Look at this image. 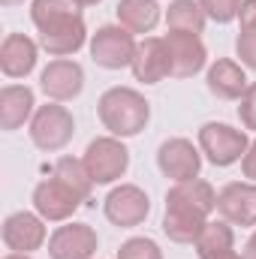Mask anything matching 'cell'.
Segmentation results:
<instances>
[{
    "mask_svg": "<svg viewBox=\"0 0 256 259\" xmlns=\"http://www.w3.org/2000/svg\"><path fill=\"white\" fill-rule=\"evenodd\" d=\"M214 211H217V190L208 181L202 178L178 181L166 190L163 232L175 244H193Z\"/></svg>",
    "mask_w": 256,
    "mask_h": 259,
    "instance_id": "obj_1",
    "label": "cell"
},
{
    "mask_svg": "<svg viewBox=\"0 0 256 259\" xmlns=\"http://www.w3.org/2000/svg\"><path fill=\"white\" fill-rule=\"evenodd\" d=\"M30 21L39 30V49L52 58H69L88 42V27L75 0H33Z\"/></svg>",
    "mask_w": 256,
    "mask_h": 259,
    "instance_id": "obj_2",
    "label": "cell"
},
{
    "mask_svg": "<svg viewBox=\"0 0 256 259\" xmlns=\"http://www.w3.org/2000/svg\"><path fill=\"white\" fill-rule=\"evenodd\" d=\"M100 124L118 139L139 136L151 121V103L133 88H109L97 103Z\"/></svg>",
    "mask_w": 256,
    "mask_h": 259,
    "instance_id": "obj_3",
    "label": "cell"
},
{
    "mask_svg": "<svg viewBox=\"0 0 256 259\" xmlns=\"http://www.w3.org/2000/svg\"><path fill=\"white\" fill-rule=\"evenodd\" d=\"M247 148H250V139H247L244 130L217 124V121H208V124L199 127V151L217 169H226V166L238 163L247 154Z\"/></svg>",
    "mask_w": 256,
    "mask_h": 259,
    "instance_id": "obj_4",
    "label": "cell"
},
{
    "mask_svg": "<svg viewBox=\"0 0 256 259\" xmlns=\"http://www.w3.org/2000/svg\"><path fill=\"white\" fill-rule=\"evenodd\" d=\"M72 136H75V118L66 106L46 103V106L36 109V115L30 121V142L39 151H49V154L64 151L72 142Z\"/></svg>",
    "mask_w": 256,
    "mask_h": 259,
    "instance_id": "obj_5",
    "label": "cell"
},
{
    "mask_svg": "<svg viewBox=\"0 0 256 259\" xmlns=\"http://www.w3.org/2000/svg\"><path fill=\"white\" fill-rule=\"evenodd\" d=\"M84 166L94 178V184H115L127 175L130 169V151L124 148V142L118 136H103L94 139L84 148Z\"/></svg>",
    "mask_w": 256,
    "mask_h": 259,
    "instance_id": "obj_6",
    "label": "cell"
},
{
    "mask_svg": "<svg viewBox=\"0 0 256 259\" xmlns=\"http://www.w3.org/2000/svg\"><path fill=\"white\" fill-rule=\"evenodd\" d=\"M91 58H94V64L103 66V69H124V66L133 64V58H136V49H139V42L133 39V33H130L127 27H121V24H103V27H97V33L91 36Z\"/></svg>",
    "mask_w": 256,
    "mask_h": 259,
    "instance_id": "obj_7",
    "label": "cell"
},
{
    "mask_svg": "<svg viewBox=\"0 0 256 259\" xmlns=\"http://www.w3.org/2000/svg\"><path fill=\"white\" fill-rule=\"evenodd\" d=\"M103 211H106V220L112 226L133 229V226H142L145 217L151 214V199L136 184H121V187H115L112 193L106 196Z\"/></svg>",
    "mask_w": 256,
    "mask_h": 259,
    "instance_id": "obj_8",
    "label": "cell"
},
{
    "mask_svg": "<svg viewBox=\"0 0 256 259\" xmlns=\"http://www.w3.org/2000/svg\"><path fill=\"white\" fill-rule=\"evenodd\" d=\"M157 166L166 178H172L175 184L178 181H190L199 178V169H202V151L193 145L190 139H166L160 148H157Z\"/></svg>",
    "mask_w": 256,
    "mask_h": 259,
    "instance_id": "obj_9",
    "label": "cell"
},
{
    "mask_svg": "<svg viewBox=\"0 0 256 259\" xmlns=\"http://www.w3.org/2000/svg\"><path fill=\"white\" fill-rule=\"evenodd\" d=\"M39 88L52 103H69L81 94L84 88V69L69 61V58H55L39 75Z\"/></svg>",
    "mask_w": 256,
    "mask_h": 259,
    "instance_id": "obj_10",
    "label": "cell"
},
{
    "mask_svg": "<svg viewBox=\"0 0 256 259\" xmlns=\"http://www.w3.org/2000/svg\"><path fill=\"white\" fill-rule=\"evenodd\" d=\"M169 46V58H172V78H193L196 72H202L208 64V49L202 42L199 33H181V30H169L166 36Z\"/></svg>",
    "mask_w": 256,
    "mask_h": 259,
    "instance_id": "obj_11",
    "label": "cell"
},
{
    "mask_svg": "<svg viewBox=\"0 0 256 259\" xmlns=\"http://www.w3.org/2000/svg\"><path fill=\"white\" fill-rule=\"evenodd\" d=\"M78 205H84V202L69 187H64L58 178H46L33 187V208L46 223H66Z\"/></svg>",
    "mask_w": 256,
    "mask_h": 259,
    "instance_id": "obj_12",
    "label": "cell"
},
{
    "mask_svg": "<svg viewBox=\"0 0 256 259\" xmlns=\"http://www.w3.org/2000/svg\"><path fill=\"white\" fill-rule=\"evenodd\" d=\"M133 78L142 84H160L163 78L172 75V58H169V46L163 36H145L136 49L133 58Z\"/></svg>",
    "mask_w": 256,
    "mask_h": 259,
    "instance_id": "obj_13",
    "label": "cell"
},
{
    "mask_svg": "<svg viewBox=\"0 0 256 259\" xmlns=\"http://www.w3.org/2000/svg\"><path fill=\"white\" fill-rule=\"evenodd\" d=\"M0 235L12 253H33L46 244V220L30 211H15L3 220Z\"/></svg>",
    "mask_w": 256,
    "mask_h": 259,
    "instance_id": "obj_14",
    "label": "cell"
},
{
    "mask_svg": "<svg viewBox=\"0 0 256 259\" xmlns=\"http://www.w3.org/2000/svg\"><path fill=\"white\" fill-rule=\"evenodd\" d=\"M97 229L88 223H64L49 238L52 259H94L97 253Z\"/></svg>",
    "mask_w": 256,
    "mask_h": 259,
    "instance_id": "obj_15",
    "label": "cell"
},
{
    "mask_svg": "<svg viewBox=\"0 0 256 259\" xmlns=\"http://www.w3.org/2000/svg\"><path fill=\"white\" fill-rule=\"evenodd\" d=\"M217 214L232 226H256V184L232 181L217 193Z\"/></svg>",
    "mask_w": 256,
    "mask_h": 259,
    "instance_id": "obj_16",
    "label": "cell"
},
{
    "mask_svg": "<svg viewBox=\"0 0 256 259\" xmlns=\"http://www.w3.org/2000/svg\"><path fill=\"white\" fill-rule=\"evenodd\" d=\"M39 46L24 33H6L0 42V69L6 78H27L36 66Z\"/></svg>",
    "mask_w": 256,
    "mask_h": 259,
    "instance_id": "obj_17",
    "label": "cell"
},
{
    "mask_svg": "<svg viewBox=\"0 0 256 259\" xmlns=\"http://www.w3.org/2000/svg\"><path fill=\"white\" fill-rule=\"evenodd\" d=\"M33 106H36V100L27 84H6L0 91V130L12 133V130L24 127L27 121H33V115H36Z\"/></svg>",
    "mask_w": 256,
    "mask_h": 259,
    "instance_id": "obj_18",
    "label": "cell"
},
{
    "mask_svg": "<svg viewBox=\"0 0 256 259\" xmlns=\"http://www.w3.org/2000/svg\"><path fill=\"white\" fill-rule=\"evenodd\" d=\"M205 84L208 91L217 97V100H241V94L247 91V75H244V66L229 61V58H220L208 66L205 72Z\"/></svg>",
    "mask_w": 256,
    "mask_h": 259,
    "instance_id": "obj_19",
    "label": "cell"
},
{
    "mask_svg": "<svg viewBox=\"0 0 256 259\" xmlns=\"http://www.w3.org/2000/svg\"><path fill=\"white\" fill-rule=\"evenodd\" d=\"M118 24L130 33H151L160 24V3L157 0H121L118 3Z\"/></svg>",
    "mask_w": 256,
    "mask_h": 259,
    "instance_id": "obj_20",
    "label": "cell"
},
{
    "mask_svg": "<svg viewBox=\"0 0 256 259\" xmlns=\"http://www.w3.org/2000/svg\"><path fill=\"white\" fill-rule=\"evenodd\" d=\"M199 259L205 256H217V253H226V250H235V232H232V223L226 220H208L205 229L199 232V238L193 241Z\"/></svg>",
    "mask_w": 256,
    "mask_h": 259,
    "instance_id": "obj_21",
    "label": "cell"
},
{
    "mask_svg": "<svg viewBox=\"0 0 256 259\" xmlns=\"http://www.w3.org/2000/svg\"><path fill=\"white\" fill-rule=\"evenodd\" d=\"M52 178H58L64 187H69L72 193L78 196L81 202L91 199V190H94V178L84 166V160H75V157H61L52 169Z\"/></svg>",
    "mask_w": 256,
    "mask_h": 259,
    "instance_id": "obj_22",
    "label": "cell"
},
{
    "mask_svg": "<svg viewBox=\"0 0 256 259\" xmlns=\"http://www.w3.org/2000/svg\"><path fill=\"white\" fill-rule=\"evenodd\" d=\"M205 9L199 0H172L166 9V27L181 33H202L205 30Z\"/></svg>",
    "mask_w": 256,
    "mask_h": 259,
    "instance_id": "obj_23",
    "label": "cell"
},
{
    "mask_svg": "<svg viewBox=\"0 0 256 259\" xmlns=\"http://www.w3.org/2000/svg\"><path fill=\"white\" fill-rule=\"evenodd\" d=\"M238 39H235V55L241 58V66L256 69V0H244L238 12Z\"/></svg>",
    "mask_w": 256,
    "mask_h": 259,
    "instance_id": "obj_24",
    "label": "cell"
},
{
    "mask_svg": "<svg viewBox=\"0 0 256 259\" xmlns=\"http://www.w3.org/2000/svg\"><path fill=\"white\" fill-rule=\"evenodd\" d=\"M241 3H244V0H199V6L205 9V15H208L211 21H217V24L235 21L238 12H241Z\"/></svg>",
    "mask_w": 256,
    "mask_h": 259,
    "instance_id": "obj_25",
    "label": "cell"
},
{
    "mask_svg": "<svg viewBox=\"0 0 256 259\" xmlns=\"http://www.w3.org/2000/svg\"><path fill=\"white\" fill-rule=\"evenodd\" d=\"M118 259H163V250L151 238H130L121 244Z\"/></svg>",
    "mask_w": 256,
    "mask_h": 259,
    "instance_id": "obj_26",
    "label": "cell"
},
{
    "mask_svg": "<svg viewBox=\"0 0 256 259\" xmlns=\"http://www.w3.org/2000/svg\"><path fill=\"white\" fill-rule=\"evenodd\" d=\"M238 118H241V127L244 130L256 133V81L247 84V91L238 100Z\"/></svg>",
    "mask_w": 256,
    "mask_h": 259,
    "instance_id": "obj_27",
    "label": "cell"
},
{
    "mask_svg": "<svg viewBox=\"0 0 256 259\" xmlns=\"http://www.w3.org/2000/svg\"><path fill=\"white\" fill-rule=\"evenodd\" d=\"M241 172H244V178H250V181L256 184V139L250 142L247 154L241 157Z\"/></svg>",
    "mask_w": 256,
    "mask_h": 259,
    "instance_id": "obj_28",
    "label": "cell"
},
{
    "mask_svg": "<svg viewBox=\"0 0 256 259\" xmlns=\"http://www.w3.org/2000/svg\"><path fill=\"white\" fill-rule=\"evenodd\" d=\"M244 259H256V229H253V235L247 238V244H244Z\"/></svg>",
    "mask_w": 256,
    "mask_h": 259,
    "instance_id": "obj_29",
    "label": "cell"
},
{
    "mask_svg": "<svg viewBox=\"0 0 256 259\" xmlns=\"http://www.w3.org/2000/svg\"><path fill=\"white\" fill-rule=\"evenodd\" d=\"M205 259H244V253H235V250H226V253H217V256H205Z\"/></svg>",
    "mask_w": 256,
    "mask_h": 259,
    "instance_id": "obj_30",
    "label": "cell"
},
{
    "mask_svg": "<svg viewBox=\"0 0 256 259\" xmlns=\"http://www.w3.org/2000/svg\"><path fill=\"white\" fill-rule=\"evenodd\" d=\"M24 0H0V6H6V9H12V6H21Z\"/></svg>",
    "mask_w": 256,
    "mask_h": 259,
    "instance_id": "obj_31",
    "label": "cell"
},
{
    "mask_svg": "<svg viewBox=\"0 0 256 259\" xmlns=\"http://www.w3.org/2000/svg\"><path fill=\"white\" fill-rule=\"evenodd\" d=\"M3 259H30V253H6Z\"/></svg>",
    "mask_w": 256,
    "mask_h": 259,
    "instance_id": "obj_32",
    "label": "cell"
},
{
    "mask_svg": "<svg viewBox=\"0 0 256 259\" xmlns=\"http://www.w3.org/2000/svg\"><path fill=\"white\" fill-rule=\"evenodd\" d=\"M78 6H97V3H103V0H75Z\"/></svg>",
    "mask_w": 256,
    "mask_h": 259,
    "instance_id": "obj_33",
    "label": "cell"
}]
</instances>
